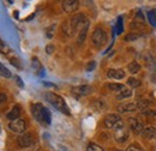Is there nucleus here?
<instances>
[{"label":"nucleus","mask_w":156,"mask_h":151,"mask_svg":"<svg viewBox=\"0 0 156 151\" xmlns=\"http://www.w3.org/2000/svg\"><path fill=\"white\" fill-rule=\"evenodd\" d=\"M44 98L47 102H49L57 111H59L60 113L65 114V115H71L70 109L65 102V100L62 97H60L59 95L54 94V93H46L44 94Z\"/></svg>","instance_id":"f257e3e1"},{"label":"nucleus","mask_w":156,"mask_h":151,"mask_svg":"<svg viewBox=\"0 0 156 151\" xmlns=\"http://www.w3.org/2000/svg\"><path fill=\"white\" fill-rule=\"evenodd\" d=\"M31 113L34 115V118L39 121L40 124H42V125H49L51 121H52L51 112H49L44 106H42L41 103H35V104H33V107H31Z\"/></svg>","instance_id":"f03ea898"},{"label":"nucleus","mask_w":156,"mask_h":151,"mask_svg":"<svg viewBox=\"0 0 156 151\" xmlns=\"http://www.w3.org/2000/svg\"><path fill=\"white\" fill-rule=\"evenodd\" d=\"M105 126L111 130H118L120 127H124V122L118 114H109L105 118Z\"/></svg>","instance_id":"7ed1b4c3"},{"label":"nucleus","mask_w":156,"mask_h":151,"mask_svg":"<svg viewBox=\"0 0 156 151\" xmlns=\"http://www.w3.org/2000/svg\"><path fill=\"white\" fill-rule=\"evenodd\" d=\"M107 40H108V36H107V33L101 29V28H98L94 30L93 33V36H91V41L96 46V47H102L107 43Z\"/></svg>","instance_id":"20e7f679"},{"label":"nucleus","mask_w":156,"mask_h":151,"mask_svg":"<svg viewBox=\"0 0 156 151\" xmlns=\"http://www.w3.org/2000/svg\"><path fill=\"white\" fill-rule=\"evenodd\" d=\"M17 143H18V145H20V148H29L34 143V137L30 133L24 132L17 138Z\"/></svg>","instance_id":"39448f33"},{"label":"nucleus","mask_w":156,"mask_h":151,"mask_svg":"<svg viewBox=\"0 0 156 151\" xmlns=\"http://www.w3.org/2000/svg\"><path fill=\"white\" fill-rule=\"evenodd\" d=\"M25 127H27L25 120H23V119H17V120L10 121V124H9V128L15 133H24Z\"/></svg>","instance_id":"423d86ee"},{"label":"nucleus","mask_w":156,"mask_h":151,"mask_svg":"<svg viewBox=\"0 0 156 151\" xmlns=\"http://www.w3.org/2000/svg\"><path fill=\"white\" fill-rule=\"evenodd\" d=\"M137 109L138 107L135 102H124L117 107V111L119 113H130V112H135Z\"/></svg>","instance_id":"0eeeda50"},{"label":"nucleus","mask_w":156,"mask_h":151,"mask_svg":"<svg viewBox=\"0 0 156 151\" xmlns=\"http://www.w3.org/2000/svg\"><path fill=\"white\" fill-rule=\"evenodd\" d=\"M71 93L77 96H87V95L93 93V88L90 85H79V86H73L71 89Z\"/></svg>","instance_id":"6e6552de"},{"label":"nucleus","mask_w":156,"mask_h":151,"mask_svg":"<svg viewBox=\"0 0 156 151\" xmlns=\"http://www.w3.org/2000/svg\"><path fill=\"white\" fill-rule=\"evenodd\" d=\"M78 2L77 0H65L62 1V9L66 13H73L75 11L78 10Z\"/></svg>","instance_id":"1a4fd4ad"},{"label":"nucleus","mask_w":156,"mask_h":151,"mask_svg":"<svg viewBox=\"0 0 156 151\" xmlns=\"http://www.w3.org/2000/svg\"><path fill=\"white\" fill-rule=\"evenodd\" d=\"M129 138V131L125 127H120L115 130L114 132V139L117 140L118 143H125Z\"/></svg>","instance_id":"9d476101"},{"label":"nucleus","mask_w":156,"mask_h":151,"mask_svg":"<svg viewBox=\"0 0 156 151\" xmlns=\"http://www.w3.org/2000/svg\"><path fill=\"white\" fill-rule=\"evenodd\" d=\"M129 126L131 127L132 131H135V133L137 134H142L143 133V125L140 124V121H138L135 118H130L129 119Z\"/></svg>","instance_id":"9b49d317"},{"label":"nucleus","mask_w":156,"mask_h":151,"mask_svg":"<svg viewBox=\"0 0 156 151\" xmlns=\"http://www.w3.org/2000/svg\"><path fill=\"white\" fill-rule=\"evenodd\" d=\"M89 20L87 19L85 20V23L82 25V28L79 29V31H78V38H77V42L78 44H80V43H83L84 42V40L87 37V33H88V29H89Z\"/></svg>","instance_id":"f8f14e48"},{"label":"nucleus","mask_w":156,"mask_h":151,"mask_svg":"<svg viewBox=\"0 0 156 151\" xmlns=\"http://www.w3.org/2000/svg\"><path fill=\"white\" fill-rule=\"evenodd\" d=\"M107 77L108 78H113V79H118V80H120V79H122L124 77H125V72H124V70H121V68H111V70H108V72H107Z\"/></svg>","instance_id":"ddd939ff"},{"label":"nucleus","mask_w":156,"mask_h":151,"mask_svg":"<svg viewBox=\"0 0 156 151\" xmlns=\"http://www.w3.org/2000/svg\"><path fill=\"white\" fill-rule=\"evenodd\" d=\"M142 137L148 139V140H153V139H156V128L155 127H145L143 130V133H142Z\"/></svg>","instance_id":"4468645a"},{"label":"nucleus","mask_w":156,"mask_h":151,"mask_svg":"<svg viewBox=\"0 0 156 151\" xmlns=\"http://www.w3.org/2000/svg\"><path fill=\"white\" fill-rule=\"evenodd\" d=\"M20 106H15L9 113H7V119L13 121V120H17L20 119Z\"/></svg>","instance_id":"2eb2a0df"},{"label":"nucleus","mask_w":156,"mask_h":151,"mask_svg":"<svg viewBox=\"0 0 156 151\" xmlns=\"http://www.w3.org/2000/svg\"><path fill=\"white\" fill-rule=\"evenodd\" d=\"M107 88H108L109 90H112V91H115V93H120V91H122L124 89H126L125 85H122V84H117V83H109V84L107 85Z\"/></svg>","instance_id":"dca6fc26"},{"label":"nucleus","mask_w":156,"mask_h":151,"mask_svg":"<svg viewBox=\"0 0 156 151\" xmlns=\"http://www.w3.org/2000/svg\"><path fill=\"white\" fill-rule=\"evenodd\" d=\"M127 68H129V71H130V73H131V75H136V73H138V72H139L140 66H139V64H138V62H136V61H132L131 64H129Z\"/></svg>","instance_id":"f3484780"},{"label":"nucleus","mask_w":156,"mask_h":151,"mask_svg":"<svg viewBox=\"0 0 156 151\" xmlns=\"http://www.w3.org/2000/svg\"><path fill=\"white\" fill-rule=\"evenodd\" d=\"M131 95H132V91H131V90H129V89H124L122 91L118 93L117 100H124V98H127V97H130Z\"/></svg>","instance_id":"a211bd4d"},{"label":"nucleus","mask_w":156,"mask_h":151,"mask_svg":"<svg viewBox=\"0 0 156 151\" xmlns=\"http://www.w3.org/2000/svg\"><path fill=\"white\" fill-rule=\"evenodd\" d=\"M148 17H149V20H150V24H151L153 26H156V9L149 11Z\"/></svg>","instance_id":"6ab92c4d"},{"label":"nucleus","mask_w":156,"mask_h":151,"mask_svg":"<svg viewBox=\"0 0 156 151\" xmlns=\"http://www.w3.org/2000/svg\"><path fill=\"white\" fill-rule=\"evenodd\" d=\"M127 84H129L131 88H138V86L140 85V80H138L137 78L131 77V78H129V79H127Z\"/></svg>","instance_id":"aec40b11"},{"label":"nucleus","mask_w":156,"mask_h":151,"mask_svg":"<svg viewBox=\"0 0 156 151\" xmlns=\"http://www.w3.org/2000/svg\"><path fill=\"white\" fill-rule=\"evenodd\" d=\"M0 53H2V54H9L10 53V48H9V46L0 38Z\"/></svg>","instance_id":"412c9836"},{"label":"nucleus","mask_w":156,"mask_h":151,"mask_svg":"<svg viewBox=\"0 0 156 151\" xmlns=\"http://www.w3.org/2000/svg\"><path fill=\"white\" fill-rule=\"evenodd\" d=\"M0 75L4 76L5 78H10V77H11V72H10V71H9L1 62H0Z\"/></svg>","instance_id":"4be33fe9"},{"label":"nucleus","mask_w":156,"mask_h":151,"mask_svg":"<svg viewBox=\"0 0 156 151\" xmlns=\"http://www.w3.org/2000/svg\"><path fill=\"white\" fill-rule=\"evenodd\" d=\"M87 151H105L101 146H98L96 144H90L88 148H87Z\"/></svg>","instance_id":"5701e85b"},{"label":"nucleus","mask_w":156,"mask_h":151,"mask_svg":"<svg viewBox=\"0 0 156 151\" xmlns=\"http://www.w3.org/2000/svg\"><path fill=\"white\" fill-rule=\"evenodd\" d=\"M149 106H150V102H149V101H140V102L137 103L138 109H144V108H147V107H149Z\"/></svg>","instance_id":"b1692460"},{"label":"nucleus","mask_w":156,"mask_h":151,"mask_svg":"<svg viewBox=\"0 0 156 151\" xmlns=\"http://www.w3.org/2000/svg\"><path fill=\"white\" fill-rule=\"evenodd\" d=\"M10 61H11V62H12V65H13V66H16V67H17V68H22V66H20V60H18V59H17V58H10Z\"/></svg>","instance_id":"393cba45"},{"label":"nucleus","mask_w":156,"mask_h":151,"mask_svg":"<svg viewBox=\"0 0 156 151\" xmlns=\"http://www.w3.org/2000/svg\"><path fill=\"white\" fill-rule=\"evenodd\" d=\"M126 151H144L140 146H138L136 144H132V145H130L129 148H127V150Z\"/></svg>","instance_id":"a878e982"},{"label":"nucleus","mask_w":156,"mask_h":151,"mask_svg":"<svg viewBox=\"0 0 156 151\" xmlns=\"http://www.w3.org/2000/svg\"><path fill=\"white\" fill-rule=\"evenodd\" d=\"M95 67H96V62H95V61H90V62L88 64V66H87V71H88V72H89V71H93Z\"/></svg>","instance_id":"bb28decb"},{"label":"nucleus","mask_w":156,"mask_h":151,"mask_svg":"<svg viewBox=\"0 0 156 151\" xmlns=\"http://www.w3.org/2000/svg\"><path fill=\"white\" fill-rule=\"evenodd\" d=\"M54 28H55V25H53V26H51L49 29H47V37H48V38L53 37V31H54Z\"/></svg>","instance_id":"cd10ccee"},{"label":"nucleus","mask_w":156,"mask_h":151,"mask_svg":"<svg viewBox=\"0 0 156 151\" xmlns=\"http://www.w3.org/2000/svg\"><path fill=\"white\" fill-rule=\"evenodd\" d=\"M46 52H47V54H52L54 52V46L53 44H48L46 47Z\"/></svg>","instance_id":"c85d7f7f"},{"label":"nucleus","mask_w":156,"mask_h":151,"mask_svg":"<svg viewBox=\"0 0 156 151\" xmlns=\"http://www.w3.org/2000/svg\"><path fill=\"white\" fill-rule=\"evenodd\" d=\"M138 37L136 34H129L126 37H125V40L126 41H132V40H136V38Z\"/></svg>","instance_id":"c756f323"},{"label":"nucleus","mask_w":156,"mask_h":151,"mask_svg":"<svg viewBox=\"0 0 156 151\" xmlns=\"http://www.w3.org/2000/svg\"><path fill=\"white\" fill-rule=\"evenodd\" d=\"M15 79H16V82H17V84H18V86H20V88H23V86H24V83H23V80L20 79L18 76H16V77H15Z\"/></svg>","instance_id":"7c9ffc66"},{"label":"nucleus","mask_w":156,"mask_h":151,"mask_svg":"<svg viewBox=\"0 0 156 151\" xmlns=\"http://www.w3.org/2000/svg\"><path fill=\"white\" fill-rule=\"evenodd\" d=\"M7 100V96L4 94V93H0V104H2L4 102H6Z\"/></svg>","instance_id":"2f4dec72"},{"label":"nucleus","mask_w":156,"mask_h":151,"mask_svg":"<svg viewBox=\"0 0 156 151\" xmlns=\"http://www.w3.org/2000/svg\"><path fill=\"white\" fill-rule=\"evenodd\" d=\"M142 114L143 115H156V111H145Z\"/></svg>","instance_id":"473e14b6"},{"label":"nucleus","mask_w":156,"mask_h":151,"mask_svg":"<svg viewBox=\"0 0 156 151\" xmlns=\"http://www.w3.org/2000/svg\"><path fill=\"white\" fill-rule=\"evenodd\" d=\"M33 62H34V64H33V66H34V67H36V68H37V67H40L39 60H37L36 58H34V59H33Z\"/></svg>","instance_id":"72a5a7b5"},{"label":"nucleus","mask_w":156,"mask_h":151,"mask_svg":"<svg viewBox=\"0 0 156 151\" xmlns=\"http://www.w3.org/2000/svg\"><path fill=\"white\" fill-rule=\"evenodd\" d=\"M117 151H120V150H117Z\"/></svg>","instance_id":"f704fd0d"}]
</instances>
